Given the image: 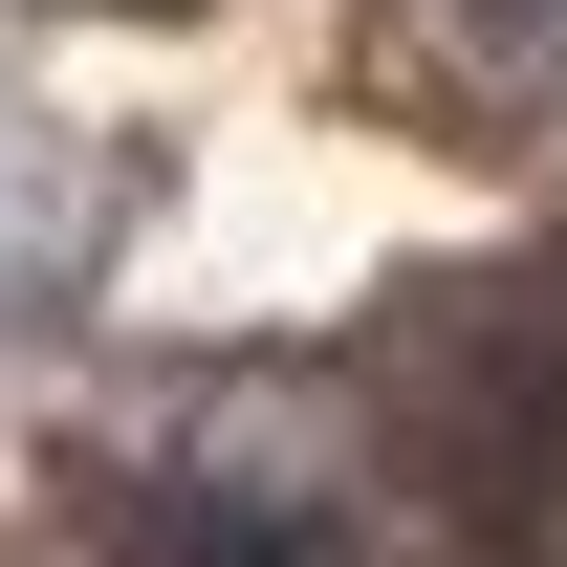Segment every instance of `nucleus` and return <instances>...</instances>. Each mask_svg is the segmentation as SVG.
Wrapping results in <instances>:
<instances>
[{
  "label": "nucleus",
  "instance_id": "nucleus-1",
  "mask_svg": "<svg viewBox=\"0 0 567 567\" xmlns=\"http://www.w3.org/2000/svg\"><path fill=\"white\" fill-rule=\"evenodd\" d=\"M436 44H458L481 87H524V110H546V87H567V0H436Z\"/></svg>",
  "mask_w": 567,
  "mask_h": 567
}]
</instances>
